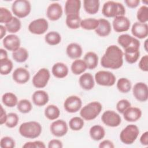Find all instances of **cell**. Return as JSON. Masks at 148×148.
<instances>
[{"label":"cell","instance_id":"obj_38","mask_svg":"<svg viewBox=\"0 0 148 148\" xmlns=\"http://www.w3.org/2000/svg\"><path fill=\"white\" fill-rule=\"evenodd\" d=\"M7 31L10 33L14 34L17 32L21 28V23L20 19L17 17H13L12 21L5 24Z\"/></svg>","mask_w":148,"mask_h":148},{"label":"cell","instance_id":"obj_52","mask_svg":"<svg viewBox=\"0 0 148 148\" xmlns=\"http://www.w3.org/2000/svg\"><path fill=\"white\" fill-rule=\"evenodd\" d=\"M125 3L130 8H136L139 4V0H125Z\"/></svg>","mask_w":148,"mask_h":148},{"label":"cell","instance_id":"obj_29","mask_svg":"<svg viewBox=\"0 0 148 148\" xmlns=\"http://www.w3.org/2000/svg\"><path fill=\"white\" fill-rule=\"evenodd\" d=\"M83 60L86 62L88 69H94L98 65V57L95 53L89 51L84 55Z\"/></svg>","mask_w":148,"mask_h":148},{"label":"cell","instance_id":"obj_57","mask_svg":"<svg viewBox=\"0 0 148 148\" xmlns=\"http://www.w3.org/2000/svg\"><path fill=\"white\" fill-rule=\"evenodd\" d=\"M147 41H148V40L147 39H146V40H145V45H144V47H145V50L147 52L148 51H147Z\"/></svg>","mask_w":148,"mask_h":148},{"label":"cell","instance_id":"obj_45","mask_svg":"<svg viewBox=\"0 0 148 148\" xmlns=\"http://www.w3.org/2000/svg\"><path fill=\"white\" fill-rule=\"evenodd\" d=\"M19 120L18 115L15 113H9L7 114V119L5 122V125L9 128L15 127Z\"/></svg>","mask_w":148,"mask_h":148},{"label":"cell","instance_id":"obj_1","mask_svg":"<svg viewBox=\"0 0 148 148\" xmlns=\"http://www.w3.org/2000/svg\"><path fill=\"white\" fill-rule=\"evenodd\" d=\"M123 52L116 45L108 46L101 58V64L105 68L117 69L123 64Z\"/></svg>","mask_w":148,"mask_h":148},{"label":"cell","instance_id":"obj_16","mask_svg":"<svg viewBox=\"0 0 148 148\" xmlns=\"http://www.w3.org/2000/svg\"><path fill=\"white\" fill-rule=\"evenodd\" d=\"M62 13L63 10L61 5L57 2L50 4L46 10L47 17L51 21L59 20L61 17Z\"/></svg>","mask_w":148,"mask_h":148},{"label":"cell","instance_id":"obj_2","mask_svg":"<svg viewBox=\"0 0 148 148\" xmlns=\"http://www.w3.org/2000/svg\"><path fill=\"white\" fill-rule=\"evenodd\" d=\"M20 134L26 138L35 139L41 134L42 127L40 123L35 121H31L22 123L18 129Z\"/></svg>","mask_w":148,"mask_h":148},{"label":"cell","instance_id":"obj_21","mask_svg":"<svg viewBox=\"0 0 148 148\" xmlns=\"http://www.w3.org/2000/svg\"><path fill=\"white\" fill-rule=\"evenodd\" d=\"M124 119L129 122H135L142 116V110L136 107H130L123 113Z\"/></svg>","mask_w":148,"mask_h":148},{"label":"cell","instance_id":"obj_14","mask_svg":"<svg viewBox=\"0 0 148 148\" xmlns=\"http://www.w3.org/2000/svg\"><path fill=\"white\" fill-rule=\"evenodd\" d=\"M50 130L54 136L61 137L66 135L68 127L66 123L63 120H57L51 124Z\"/></svg>","mask_w":148,"mask_h":148},{"label":"cell","instance_id":"obj_19","mask_svg":"<svg viewBox=\"0 0 148 148\" xmlns=\"http://www.w3.org/2000/svg\"><path fill=\"white\" fill-rule=\"evenodd\" d=\"M12 78L17 83L24 84L29 80L30 74L29 71L25 68L20 67L14 71L12 74Z\"/></svg>","mask_w":148,"mask_h":148},{"label":"cell","instance_id":"obj_15","mask_svg":"<svg viewBox=\"0 0 148 148\" xmlns=\"http://www.w3.org/2000/svg\"><path fill=\"white\" fill-rule=\"evenodd\" d=\"M113 28L116 32H123L127 31L130 27V20L124 16L114 17L113 23Z\"/></svg>","mask_w":148,"mask_h":148},{"label":"cell","instance_id":"obj_50","mask_svg":"<svg viewBox=\"0 0 148 148\" xmlns=\"http://www.w3.org/2000/svg\"><path fill=\"white\" fill-rule=\"evenodd\" d=\"M62 142L58 139H52L48 143L49 148H62Z\"/></svg>","mask_w":148,"mask_h":148},{"label":"cell","instance_id":"obj_10","mask_svg":"<svg viewBox=\"0 0 148 148\" xmlns=\"http://www.w3.org/2000/svg\"><path fill=\"white\" fill-rule=\"evenodd\" d=\"M101 120L103 124L110 127H117L121 122L120 116L113 110L104 112L101 116Z\"/></svg>","mask_w":148,"mask_h":148},{"label":"cell","instance_id":"obj_24","mask_svg":"<svg viewBox=\"0 0 148 148\" xmlns=\"http://www.w3.org/2000/svg\"><path fill=\"white\" fill-rule=\"evenodd\" d=\"M81 8L80 0H67L65 4V13L66 16L70 14H79Z\"/></svg>","mask_w":148,"mask_h":148},{"label":"cell","instance_id":"obj_55","mask_svg":"<svg viewBox=\"0 0 148 148\" xmlns=\"http://www.w3.org/2000/svg\"><path fill=\"white\" fill-rule=\"evenodd\" d=\"M6 27L3 26L2 25H0V39H2L5 35H6Z\"/></svg>","mask_w":148,"mask_h":148},{"label":"cell","instance_id":"obj_8","mask_svg":"<svg viewBox=\"0 0 148 148\" xmlns=\"http://www.w3.org/2000/svg\"><path fill=\"white\" fill-rule=\"evenodd\" d=\"M50 73L47 68H41L34 76L32 78V84L38 88H44L50 79Z\"/></svg>","mask_w":148,"mask_h":148},{"label":"cell","instance_id":"obj_26","mask_svg":"<svg viewBox=\"0 0 148 148\" xmlns=\"http://www.w3.org/2000/svg\"><path fill=\"white\" fill-rule=\"evenodd\" d=\"M66 54L70 58L77 59L80 58L83 53L82 47L76 43L69 44L66 49Z\"/></svg>","mask_w":148,"mask_h":148},{"label":"cell","instance_id":"obj_42","mask_svg":"<svg viewBox=\"0 0 148 148\" xmlns=\"http://www.w3.org/2000/svg\"><path fill=\"white\" fill-rule=\"evenodd\" d=\"M69 128L73 131H79L84 126L83 119L80 117H73L69 121Z\"/></svg>","mask_w":148,"mask_h":148},{"label":"cell","instance_id":"obj_17","mask_svg":"<svg viewBox=\"0 0 148 148\" xmlns=\"http://www.w3.org/2000/svg\"><path fill=\"white\" fill-rule=\"evenodd\" d=\"M2 43L5 49L13 52L20 47V40L15 34H10L4 37Z\"/></svg>","mask_w":148,"mask_h":148},{"label":"cell","instance_id":"obj_40","mask_svg":"<svg viewBox=\"0 0 148 148\" xmlns=\"http://www.w3.org/2000/svg\"><path fill=\"white\" fill-rule=\"evenodd\" d=\"M0 73L2 75H8L13 69V62L8 58L0 60Z\"/></svg>","mask_w":148,"mask_h":148},{"label":"cell","instance_id":"obj_5","mask_svg":"<svg viewBox=\"0 0 148 148\" xmlns=\"http://www.w3.org/2000/svg\"><path fill=\"white\" fill-rule=\"evenodd\" d=\"M139 134L138 127L134 124L126 126L120 132V139L125 145L132 144L137 139Z\"/></svg>","mask_w":148,"mask_h":148},{"label":"cell","instance_id":"obj_23","mask_svg":"<svg viewBox=\"0 0 148 148\" xmlns=\"http://www.w3.org/2000/svg\"><path fill=\"white\" fill-rule=\"evenodd\" d=\"M79 83L80 87L85 90H90L92 89L95 86L93 76L90 73L82 74L79 77Z\"/></svg>","mask_w":148,"mask_h":148},{"label":"cell","instance_id":"obj_28","mask_svg":"<svg viewBox=\"0 0 148 148\" xmlns=\"http://www.w3.org/2000/svg\"><path fill=\"white\" fill-rule=\"evenodd\" d=\"M100 2L98 0H84L83 6L85 11L90 14H96L99 9Z\"/></svg>","mask_w":148,"mask_h":148},{"label":"cell","instance_id":"obj_22","mask_svg":"<svg viewBox=\"0 0 148 148\" xmlns=\"http://www.w3.org/2000/svg\"><path fill=\"white\" fill-rule=\"evenodd\" d=\"M32 100L35 105L38 106H43L48 102L49 97L45 91L37 90L33 93Z\"/></svg>","mask_w":148,"mask_h":148},{"label":"cell","instance_id":"obj_39","mask_svg":"<svg viewBox=\"0 0 148 148\" xmlns=\"http://www.w3.org/2000/svg\"><path fill=\"white\" fill-rule=\"evenodd\" d=\"M117 88L122 93H127L131 89V83L127 78L121 77L117 82Z\"/></svg>","mask_w":148,"mask_h":148},{"label":"cell","instance_id":"obj_13","mask_svg":"<svg viewBox=\"0 0 148 148\" xmlns=\"http://www.w3.org/2000/svg\"><path fill=\"white\" fill-rule=\"evenodd\" d=\"M132 92L134 97L138 101L146 102L148 99V87L145 83H136L133 87Z\"/></svg>","mask_w":148,"mask_h":148},{"label":"cell","instance_id":"obj_53","mask_svg":"<svg viewBox=\"0 0 148 148\" xmlns=\"http://www.w3.org/2000/svg\"><path fill=\"white\" fill-rule=\"evenodd\" d=\"M7 119V114L5 110L3 109L2 106H1V114H0V124L2 125L5 123Z\"/></svg>","mask_w":148,"mask_h":148},{"label":"cell","instance_id":"obj_6","mask_svg":"<svg viewBox=\"0 0 148 148\" xmlns=\"http://www.w3.org/2000/svg\"><path fill=\"white\" fill-rule=\"evenodd\" d=\"M12 10L17 17L24 18L30 13L31 5L27 0H16L12 3Z\"/></svg>","mask_w":148,"mask_h":148},{"label":"cell","instance_id":"obj_9","mask_svg":"<svg viewBox=\"0 0 148 148\" xmlns=\"http://www.w3.org/2000/svg\"><path fill=\"white\" fill-rule=\"evenodd\" d=\"M49 28L47 21L43 18H39L31 21L28 25L29 31L35 35H41L46 32Z\"/></svg>","mask_w":148,"mask_h":148},{"label":"cell","instance_id":"obj_48","mask_svg":"<svg viewBox=\"0 0 148 148\" xmlns=\"http://www.w3.org/2000/svg\"><path fill=\"white\" fill-rule=\"evenodd\" d=\"M46 147L44 142L40 140L26 142L23 147L24 148H45Z\"/></svg>","mask_w":148,"mask_h":148},{"label":"cell","instance_id":"obj_18","mask_svg":"<svg viewBox=\"0 0 148 148\" xmlns=\"http://www.w3.org/2000/svg\"><path fill=\"white\" fill-rule=\"evenodd\" d=\"M132 34L139 39H144L148 35V25L147 23L135 22L131 28Z\"/></svg>","mask_w":148,"mask_h":148},{"label":"cell","instance_id":"obj_56","mask_svg":"<svg viewBox=\"0 0 148 148\" xmlns=\"http://www.w3.org/2000/svg\"><path fill=\"white\" fill-rule=\"evenodd\" d=\"M8 58V53L6 51L3 49H0V60Z\"/></svg>","mask_w":148,"mask_h":148},{"label":"cell","instance_id":"obj_46","mask_svg":"<svg viewBox=\"0 0 148 148\" xmlns=\"http://www.w3.org/2000/svg\"><path fill=\"white\" fill-rule=\"evenodd\" d=\"M1 148H13L15 147L14 140L10 136L3 137L0 141Z\"/></svg>","mask_w":148,"mask_h":148},{"label":"cell","instance_id":"obj_32","mask_svg":"<svg viewBox=\"0 0 148 148\" xmlns=\"http://www.w3.org/2000/svg\"><path fill=\"white\" fill-rule=\"evenodd\" d=\"M81 21L79 14H70L66 16L65 23L68 28L76 29L80 27Z\"/></svg>","mask_w":148,"mask_h":148},{"label":"cell","instance_id":"obj_33","mask_svg":"<svg viewBox=\"0 0 148 148\" xmlns=\"http://www.w3.org/2000/svg\"><path fill=\"white\" fill-rule=\"evenodd\" d=\"M2 103L8 107L13 108L18 103V99L17 96L12 92H6L2 97Z\"/></svg>","mask_w":148,"mask_h":148},{"label":"cell","instance_id":"obj_41","mask_svg":"<svg viewBox=\"0 0 148 148\" xmlns=\"http://www.w3.org/2000/svg\"><path fill=\"white\" fill-rule=\"evenodd\" d=\"M17 108L22 113H28L32 109L31 102L28 99H21L18 102Z\"/></svg>","mask_w":148,"mask_h":148},{"label":"cell","instance_id":"obj_4","mask_svg":"<svg viewBox=\"0 0 148 148\" xmlns=\"http://www.w3.org/2000/svg\"><path fill=\"white\" fill-rule=\"evenodd\" d=\"M102 109V105L97 101H93L88 103L80 111V115L82 118L87 121L95 119L101 113Z\"/></svg>","mask_w":148,"mask_h":148},{"label":"cell","instance_id":"obj_20","mask_svg":"<svg viewBox=\"0 0 148 148\" xmlns=\"http://www.w3.org/2000/svg\"><path fill=\"white\" fill-rule=\"evenodd\" d=\"M99 25L95 29V33L99 36L104 37L108 36L112 31L110 22L105 18H100L98 20Z\"/></svg>","mask_w":148,"mask_h":148},{"label":"cell","instance_id":"obj_35","mask_svg":"<svg viewBox=\"0 0 148 148\" xmlns=\"http://www.w3.org/2000/svg\"><path fill=\"white\" fill-rule=\"evenodd\" d=\"M12 57L13 60L17 62H24L28 58V52L26 49L20 47L12 53Z\"/></svg>","mask_w":148,"mask_h":148},{"label":"cell","instance_id":"obj_31","mask_svg":"<svg viewBox=\"0 0 148 148\" xmlns=\"http://www.w3.org/2000/svg\"><path fill=\"white\" fill-rule=\"evenodd\" d=\"M87 65L83 60L76 59L71 64V69L72 72L76 75L83 73L87 69Z\"/></svg>","mask_w":148,"mask_h":148},{"label":"cell","instance_id":"obj_7","mask_svg":"<svg viewBox=\"0 0 148 148\" xmlns=\"http://www.w3.org/2000/svg\"><path fill=\"white\" fill-rule=\"evenodd\" d=\"M95 80L100 86H112L116 82V76L111 72L99 71L95 73Z\"/></svg>","mask_w":148,"mask_h":148},{"label":"cell","instance_id":"obj_30","mask_svg":"<svg viewBox=\"0 0 148 148\" xmlns=\"http://www.w3.org/2000/svg\"><path fill=\"white\" fill-rule=\"evenodd\" d=\"M89 134L92 139L98 141L103 139L105 135V131L103 127L99 125H95L90 129Z\"/></svg>","mask_w":148,"mask_h":148},{"label":"cell","instance_id":"obj_36","mask_svg":"<svg viewBox=\"0 0 148 148\" xmlns=\"http://www.w3.org/2000/svg\"><path fill=\"white\" fill-rule=\"evenodd\" d=\"M45 42L49 45L54 46L59 44L61 40L60 34L56 31H50L48 32L45 37Z\"/></svg>","mask_w":148,"mask_h":148},{"label":"cell","instance_id":"obj_25","mask_svg":"<svg viewBox=\"0 0 148 148\" xmlns=\"http://www.w3.org/2000/svg\"><path fill=\"white\" fill-rule=\"evenodd\" d=\"M68 66L62 62H57L54 64L51 69V72L53 76L59 79L66 77L68 74Z\"/></svg>","mask_w":148,"mask_h":148},{"label":"cell","instance_id":"obj_51","mask_svg":"<svg viewBox=\"0 0 148 148\" xmlns=\"http://www.w3.org/2000/svg\"><path fill=\"white\" fill-rule=\"evenodd\" d=\"M98 147L99 148H114V146L112 141L106 139L102 141Z\"/></svg>","mask_w":148,"mask_h":148},{"label":"cell","instance_id":"obj_11","mask_svg":"<svg viewBox=\"0 0 148 148\" xmlns=\"http://www.w3.org/2000/svg\"><path fill=\"white\" fill-rule=\"evenodd\" d=\"M82 106V99L76 95L68 97L64 101V108L68 113H76L78 112Z\"/></svg>","mask_w":148,"mask_h":148},{"label":"cell","instance_id":"obj_27","mask_svg":"<svg viewBox=\"0 0 148 148\" xmlns=\"http://www.w3.org/2000/svg\"><path fill=\"white\" fill-rule=\"evenodd\" d=\"M124 57L125 61L129 64H134L139 59L140 57L139 49L138 48H128L124 50Z\"/></svg>","mask_w":148,"mask_h":148},{"label":"cell","instance_id":"obj_47","mask_svg":"<svg viewBox=\"0 0 148 148\" xmlns=\"http://www.w3.org/2000/svg\"><path fill=\"white\" fill-rule=\"evenodd\" d=\"M131 106L130 102L125 99L120 100L116 104V109L120 113H123L125 110H127L128 108Z\"/></svg>","mask_w":148,"mask_h":148},{"label":"cell","instance_id":"obj_44","mask_svg":"<svg viewBox=\"0 0 148 148\" xmlns=\"http://www.w3.org/2000/svg\"><path fill=\"white\" fill-rule=\"evenodd\" d=\"M13 16L12 13L5 8H0V22L5 24L10 22L13 19Z\"/></svg>","mask_w":148,"mask_h":148},{"label":"cell","instance_id":"obj_49","mask_svg":"<svg viewBox=\"0 0 148 148\" xmlns=\"http://www.w3.org/2000/svg\"><path fill=\"white\" fill-rule=\"evenodd\" d=\"M139 68L144 72L148 71V56H143L139 62Z\"/></svg>","mask_w":148,"mask_h":148},{"label":"cell","instance_id":"obj_43","mask_svg":"<svg viewBox=\"0 0 148 148\" xmlns=\"http://www.w3.org/2000/svg\"><path fill=\"white\" fill-rule=\"evenodd\" d=\"M136 17L138 22L146 23L148 21V7L146 5L140 6L137 11Z\"/></svg>","mask_w":148,"mask_h":148},{"label":"cell","instance_id":"obj_34","mask_svg":"<svg viewBox=\"0 0 148 148\" xmlns=\"http://www.w3.org/2000/svg\"><path fill=\"white\" fill-rule=\"evenodd\" d=\"M60 114L59 108L54 105H49L45 109V115L50 120L57 119Z\"/></svg>","mask_w":148,"mask_h":148},{"label":"cell","instance_id":"obj_37","mask_svg":"<svg viewBox=\"0 0 148 148\" xmlns=\"http://www.w3.org/2000/svg\"><path fill=\"white\" fill-rule=\"evenodd\" d=\"M99 25V21L94 18H85L81 21L80 27L86 30L95 29Z\"/></svg>","mask_w":148,"mask_h":148},{"label":"cell","instance_id":"obj_12","mask_svg":"<svg viewBox=\"0 0 148 148\" xmlns=\"http://www.w3.org/2000/svg\"><path fill=\"white\" fill-rule=\"evenodd\" d=\"M118 43L125 50L128 48L139 49L140 42L138 39L128 34H122L117 39Z\"/></svg>","mask_w":148,"mask_h":148},{"label":"cell","instance_id":"obj_3","mask_svg":"<svg viewBox=\"0 0 148 148\" xmlns=\"http://www.w3.org/2000/svg\"><path fill=\"white\" fill-rule=\"evenodd\" d=\"M102 13L106 17H116L120 16H124L125 9L121 3L113 1H108L104 3Z\"/></svg>","mask_w":148,"mask_h":148},{"label":"cell","instance_id":"obj_54","mask_svg":"<svg viewBox=\"0 0 148 148\" xmlns=\"http://www.w3.org/2000/svg\"><path fill=\"white\" fill-rule=\"evenodd\" d=\"M140 142L142 145H148V132L146 131L144 132L140 138Z\"/></svg>","mask_w":148,"mask_h":148}]
</instances>
